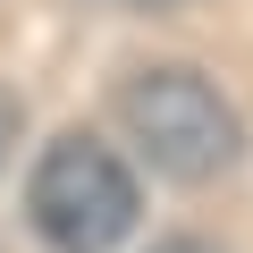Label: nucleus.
I'll use <instances>...</instances> for the list:
<instances>
[{
	"label": "nucleus",
	"instance_id": "nucleus-1",
	"mask_svg": "<svg viewBox=\"0 0 253 253\" xmlns=\"http://www.w3.org/2000/svg\"><path fill=\"white\" fill-rule=\"evenodd\" d=\"M26 219L51 253H110L135 228V177L93 135H59L26 177Z\"/></svg>",
	"mask_w": 253,
	"mask_h": 253
},
{
	"label": "nucleus",
	"instance_id": "nucleus-2",
	"mask_svg": "<svg viewBox=\"0 0 253 253\" xmlns=\"http://www.w3.org/2000/svg\"><path fill=\"white\" fill-rule=\"evenodd\" d=\"M118 118L144 144V161L186 177V186H203V177H219L236 161V110L194 68H135L118 84Z\"/></svg>",
	"mask_w": 253,
	"mask_h": 253
},
{
	"label": "nucleus",
	"instance_id": "nucleus-3",
	"mask_svg": "<svg viewBox=\"0 0 253 253\" xmlns=\"http://www.w3.org/2000/svg\"><path fill=\"white\" fill-rule=\"evenodd\" d=\"M9 144H17V101L0 93V161H9Z\"/></svg>",
	"mask_w": 253,
	"mask_h": 253
},
{
	"label": "nucleus",
	"instance_id": "nucleus-4",
	"mask_svg": "<svg viewBox=\"0 0 253 253\" xmlns=\"http://www.w3.org/2000/svg\"><path fill=\"white\" fill-rule=\"evenodd\" d=\"M135 9H186V0H135Z\"/></svg>",
	"mask_w": 253,
	"mask_h": 253
},
{
	"label": "nucleus",
	"instance_id": "nucleus-5",
	"mask_svg": "<svg viewBox=\"0 0 253 253\" xmlns=\"http://www.w3.org/2000/svg\"><path fill=\"white\" fill-rule=\"evenodd\" d=\"M161 253H211V245H161Z\"/></svg>",
	"mask_w": 253,
	"mask_h": 253
}]
</instances>
